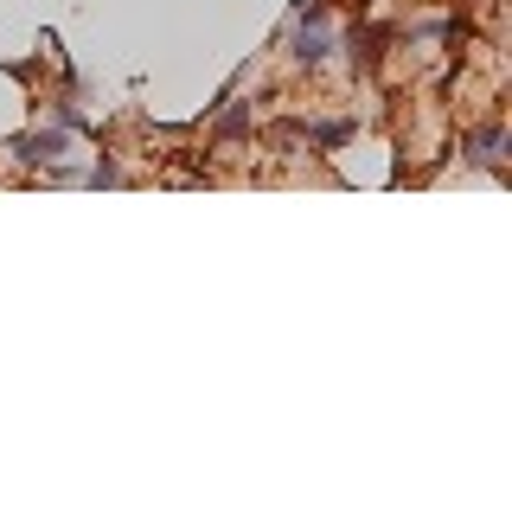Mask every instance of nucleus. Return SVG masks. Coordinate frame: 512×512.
<instances>
[{"instance_id":"7ed1b4c3","label":"nucleus","mask_w":512,"mask_h":512,"mask_svg":"<svg viewBox=\"0 0 512 512\" xmlns=\"http://www.w3.org/2000/svg\"><path fill=\"white\" fill-rule=\"evenodd\" d=\"M333 32H340V20H333V26H314V20H282L276 45L288 52V71H295V77L327 71V64H333Z\"/></svg>"},{"instance_id":"0eeeda50","label":"nucleus","mask_w":512,"mask_h":512,"mask_svg":"<svg viewBox=\"0 0 512 512\" xmlns=\"http://www.w3.org/2000/svg\"><path fill=\"white\" fill-rule=\"evenodd\" d=\"M0 71H7L13 84H32V77L45 71V58H7V64H0Z\"/></svg>"},{"instance_id":"423d86ee","label":"nucleus","mask_w":512,"mask_h":512,"mask_svg":"<svg viewBox=\"0 0 512 512\" xmlns=\"http://www.w3.org/2000/svg\"><path fill=\"white\" fill-rule=\"evenodd\" d=\"M340 0H288V20H314V26H333Z\"/></svg>"},{"instance_id":"f03ea898","label":"nucleus","mask_w":512,"mask_h":512,"mask_svg":"<svg viewBox=\"0 0 512 512\" xmlns=\"http://www.w3.org/2000/svg\"><path fill=\"white\" fill-rule=\"evenodd\" d=\"M0 154H7L20 173H45L52 160L77 154V135H71V128H58L52 116H45V122H32V128H13V135L0 141Z\"/></svg>"},{"instance_id":"20e7f679","label":"nucleus","mask_w":512,"mask_h":512,"mask_svg":"<svg viewBox=\"0 0 512 512\" xmlns=\"http://www.w3.org/2000/svg\"><path fill=\"white\" fill-rule=\"evenodd\" d=\"M359 141V116H301V148L308 154H340Z\"/></svg>"},{"instance_id":"f257e3e1","label":"nucleus","mask_w":512,"mask_h":512,"mask_svg":"<svg viewBox=\"0 0 512 512\" xmlns=\"http://www.w3.org/2000/svg\"><path fill=\"white\" fill-rule=\"evenodd\" d=\"M455 160H461V173H487V180H506V116H500V109H487V116L461 122V135H455Z\"/></svg>"},{"instance_id":"39448f33","label":"nucleus","mask_w":512,"mask_h":512,"mask_svg":"<svg viewBox=\"0 0 512 512\" xmlns=\"http://www.w3.org/2000/svg\"><path fill=\"white\" fill-rule=\"evenodd\" d=\"M84 186H90V192L128 186V167H122V154H109V148H103V154H90V160H84Z\"/></svg>"}]
</instances>
